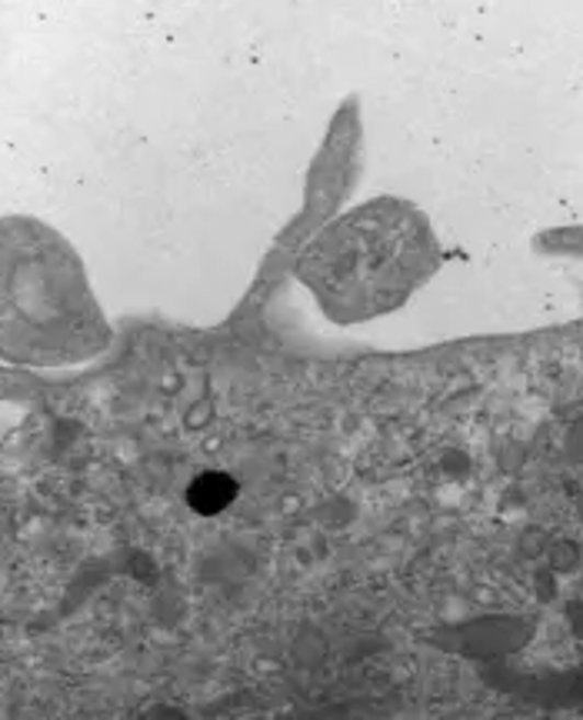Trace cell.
<instances>
[{
    "mask_svg": "<svg viewBox=\"0 0 583 720\" xmlns=\"http://www.w3.org/2000/svg\"><path fill=\"white\" fill-rule=\"evenodd\" d=\"M437 264L431 220L407 201L380 197L327 224L300 254L297 274L327 317L361 324L403 307Z\"/></svg>",
    "mask_w": 583,
    "mask_h": 720,
    "instance_id": "cell-1",
    "label": "cell"
},
{
    "mask_svg": "<svg viewBox=\"0 0 583 720\" xmlns=\"http://www.w3.org/2000/svg\"><path fill=\"white\" fill-rule=\"evenodd\" d=\"M111 328L88 271L50 227L0 220V357L14 364H77L107 347Z\"/></svg>",
    "mask_w": 583,
    "mask_h": 720,
    "instance_id": "cell-2",
    "label": "cell"
}]
</instances>
